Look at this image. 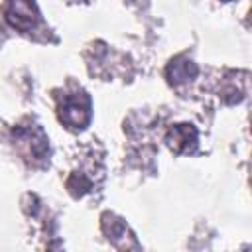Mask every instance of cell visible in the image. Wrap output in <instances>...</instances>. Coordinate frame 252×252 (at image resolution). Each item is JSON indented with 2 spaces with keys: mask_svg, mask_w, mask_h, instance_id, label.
Masks as SVG:
<instances>
[{
  "mask_svg": "<svg viewBox=\"0 0 252 252\" xmlns=\"http://www.w3.org/2000/svg\"><path fill=\"white\" fill-rule=\"evenodd\" d=\"M6 18L16 30L30 33L39 24V10L33 0H8Z\"/></svg>",
  "mask_w": 252,
  "mask_h": 252,
  "instance_id": "cell-2",
  "label": "cell"
},
{
  "mask_svg": "<svg viewBox=\"0 0 252 252\" xmlns=\"http://www.w3.org/2000/svg\"><path fill=\"white\" fill-rule=\"evenodd\" d=\"M167 144L177 154L193 152L197 146V130L191 124H177L167 134Z\"/></svg>",
  "mask_w": 252,
  "mask_h": 252,
  "instance_id": "cell-3",
  "label": "cell"
},
{
  "mask_svg": "<svg viewBox=\"0 0 252 252\" xmlns=\"http://www.w3.org/2000/svg\"><path fill=\"white\" fill-rule=\"evenodd\" d=\"M195 75H197V65L183 57H177L167 67V77L171 83H185V81H191Z\"/></svg>",
  "mask_w": 252,
  "mask_h": 252,
  "instance_id": "cell-4",
  "label": "cell"
},
{
  "mask_svg": "<svg viewBox=\"0 0 252 252\" xmlns=\"http://www.w3.org/2000/svg\"><path fill=\"white\" fill-rule=\"evenodd\" d=\"M59 118L67 128L81 130L91 120V100L85 93L67 94L59 104Z\"/></svg>",
  "mask_w": 252,
  "mask_h": 252,
  "instance_id": "cell-1",
  "label": "cell"
},
{
  "mask_svg": "<svg viewBox=\"0 0 252 252\" xmlns=\"http://www.w3.org/2000/svg\"><path fill=\"white\" fill-rule=\"evenodd\" d=\"M224 2H228V0H224Z\"/></svg>",
  "mask_w": 252,
  "mask_h": 252,
  "instance_id": "cell-5",
  "label": "cell"
}]
</instances>
